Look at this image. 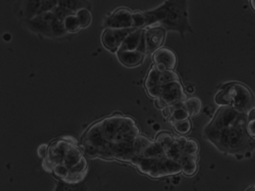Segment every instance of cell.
<instances>
[{"label":"cell","mask_w":255,"mask_h":191,"mask_svg":"<svg viewBox=\"0 0 255 191\" xmlns=\"http://www.w3.org/2000/svg\"><path fill=\"white\" fill-rule=\"evenodd\" d=\"M248 114L222 106L205 128L206 138L217 149L238 158L248 157L255 149V140L246 129Z\"/></svg>","instance_id":"obj_1"},{"label":"cell","mask_w":255,"mask_h":191,"mask_svg":"<svg viewBox=\"0 0 255 191\" xmlns=\"http://www.w3.org/2000/svg\"><path fill=\"white\" fill-rule=\"evenodd\" d=\"M188 1L168 0L154 9L146 11V27H161L168 31L178 32L184 38L185 33H192L188 20Z\"/></svg>","instance_id":"obj_2"},{"label":"cell","mask_w":255,"mask_h":191,"mask_svg":"<svg viewBox=\"0 0 255 191\" xmlns=\"http://www.w3.org/2000/svg\"><path fill=\"white\" fill-rule=\"evenodd\" d=\"M215 101L220 107H231L248 114L255 109L253 93L240 82H230L224 85L216 95Z\"/></svg>","instance_id":"obj_3"},{"label":"cell","mask_w":255,"mask_h":191,"mask_svg":"<svg viewBox=\"0 0 255 191\" xmlns=\"http://www.w3.org/2000/svg\"><path fill=\"white\" fill-rule=\"evenodd\" d=\"M132 163L141 173L154 179L174 176L182 173L181 165L168 158L167 156L156 159L135 157Z\"/></svg>","instance_id":"obj_4"},{"label":"cell","mask_w":255,"mask_h":191,"mask_svg":"<svg viewBox=\"0 0 255 191\" xmlns=\"http://www.w3.org/2000/svg\"><path fill=\"white\" fill-rule=\"evenodd\" d=\"M147 92L149 96L155 99L160 98L166 103L167 107L187 99V95L184 91L181 80L173 81L162 86H154L147 89Z\"/></svg>","instance_id":"obj_5"},{"label":"cell","mask_w":255,"mask_h":191,"mask_svg":"<svg viewBox=\"0 0 255 191\" xmlns=\"http://www.w3.org/2000/svg\"><path fill=\"white\" fill-rule=\"evenodd\" d=\"M56 20V17L51 11L39 14L25 22L29 30L35 33L46 37L53 38V27Z\"/></svg>","instance_id":"obj_6"},{"label":"cell","mask_w":255,"mask_h":191,"mask_svg":"<svg viewBox=\"0 0 255 191\" xmlns=\"http://www.w3.org/2000/svg\"><path fill=\"white\" fill-rule=\"evenodd\" d=\"M106 29L128 30L133 28V11L128 8H118L109 14L104 22Z\"/></svg>","instance_id":"obj_7"},{"label":"cell","mask_w":255,"mask_h":191,"mask_svg":"<svg viewBox=\"0 0 255 191\" xmlns=\"http://www.w3.org/2000/svg\"><path fill=\"white\" fill-rule=\"evenodd\" d=\"M178 80H181V78L175 71L167 70L166 72H159L153 64L151 69L147 73V77L145 81V87L147 90L154 86H162L169 82Z\"/></svg>","instance_id":"obj_8"},{"label":"cell","mask_w":255,"mask_h":191,"mask_svg":"<svg viewBox=\"0 0 255 191\" xmlns=\"http://www.w3.org/2000/svg\"><path fill=\"white\" fill-rule=\"evenodd\" d=\"M21 14L26 21L33 17L53 11L58 5V1H23Z\"/></svg>","instance_id":"obj_9"},{"label":"cell","mask_w":255,"mask_h":191,"mask_svg":"<svg viewBox=\"0 0 255 191\" xmlns=\"http://www.w3.org/2000/svg\"><path fill=\"white\" fill-rule=\"evenodd\" d=\"M134 29L118 30L107 28L102 34V43L106 48L112 53H117L126 38Z\"/></svg>","instance_id":"obj_10"},{"label":"cell","mask_w":255,"mask_h":191,"mask_svg":"<svg viewBox=\"0 0 255 191\" xmlns=\"http://www.w3.org/2000/svg\"><path fill=\"white\" fill-rule=\"evenodd\" d=\"M144 36L146 54L154 53L162 48L166 38V30L161 27H146Z\"/></svg>","instance_id":"obj_11"},{"label":"cell","mask_w":255,"mask_h":191,"mask_svg":"<svg viewBox=\"0 0 255 191\" xmlns=\"http://www.w3.org/2000/svg\"><path fill=\"white\" fill-rule=\"evenodd\" d=\"M153 60L159 72L174 71L178 63L176 53L167 47H162L153 53Z\"/></svg>","instance_id":"obj_12"},{"label":"cell","mask_w":255,"mask_h":191,"mask_svg":"<svg viewBox=\"0 0 255 191\" xmlns=\"http://www.w3.org/2000/svg\"><path fill=\"white\" fill-rule=\"evenodd\" d=\"M135 50H139L146 54L144 28L134 29L126 38L118 51H135Z\"/></svg>","instance_id":"obj_13"},{"label":"cell","mask_w":255,"mask_h":191,"mask_svg":"<svg viewBox=\"0 0 255 191\" xmlns=\"http://www.w3.org/2000/svg\"><path fill=\"white\" fill-rule=\"evenodd\" d=\"M53 191H103V185L99 180L92 181L87 176L83 182L76 185H70L62 181H58Z\"/></svg>","instance_id":"obj_14"},{"label":"cell","mask_w":255,"mask_h":191,"mask_svg":"<svg viewBox=\"0 0 255 191\" xmlns=\"http://www.w3.org/2000/svg\"><path fill=\"white\" fill-rule=\"evenodd\" d=\"M145 53L135 50V51H118L117 56L120 62L127 66V67L133 68L139 66L143 63L145 59Z\"/></svg>","instance_id":"obj_15"},{"label":"cell","mask_w":255,"mask_h":191,"mask_svg":"<svg viewBox=\"0 0 255 191\" xmlns=\"http://www.w3.org/2000/svg\"><path fill=\"white\" fill-rule=\"evenodd\" d=\"M82 157H83V155H82V152L78 148V146L76 145H73L67 151L65 158H64L63 164L70 169L75 165L77 164L80 161Z\"/></svg>","instance_id":"obj_16"},{"label":"cell","mask_w":255,"mask_h":191,"mask_svg":"<svg viewBox=\"0 0 255 191\" xmlns=\"http://www.w3.org/2000/svg\"><path fill=\"white\" fill-rule=\"evenodd\" d=\"M183 107L192 117L197 116L201 114L202 102L198 97H191L183 101Z\"/></svg>","instance_id":"obj_17"},{"label":"cell","mask_w":255,"mask_h":191,"mask_svg":"<svg viewBox=\"0 0 255 191\" xmlns=\"http://www.w3.org/2000/svg\"><path fill=\"white\" fill-rule=\"evenodd\" d=\"M198 154L188 156L181 163L182 173L187 176H192L198 170Z\"/></svg>","instance_id":"obj_18"},{"label":"cell","mask_w":255,"mask_h":191,"mask_svg":"<svg viewBox=\"0 0 255 191\" xmlns=\"http://www.w3.org/2000/svg\"><path fill=\"white\" fill-rule=\"evenodd\" d=\"M147 137L143 135H139L136 137L133 145V150H134L135 157H141L146 149L153 143Z\"/></svg>","instance_id":"obj_19"},{"label":"cell","mask_w":255,"mask_h":191,"mask_svg":"<svg viewBox=\"0 0 255 191\" xmlns=\"http://www.w3.org/2000/svg\"><path fill=\"white\" fill-rule=\"evenodd\" d=\"M87 1H81V0H65V1H58V5L63 7L66 9L76 13L79 10L86 8L88 9L89 5Z\"/></svg>","instance_id":"obj_20"},{"label":"cell","mask_w":255,"mask_h":191,"mask_svg":"<svg viewBox=\"0 0 255 191\" xmlns=\"http://www.w3.org/2000/svg\"><path fill=\"white\" fill-rule=\"evenodd\" d=\"M155 143L159 145L163 150V151L166 153L170 150V148L175 143V138L170 133L162 131V132L159 133L158 135L156 136Z\"/></svg>","instance_id":"obj_21"},{"label":"cell","mask_w":255,"mask_h":191,"mask_svg":"<svg viewBox=\"0 0 255 191\" xmlns=\"http://www.w3.org/2000/svg\"><path fill=\"white\" fill-rule=\"evenodd\" d=\"M64 26L66 31L70 33H76L82 29L76 14L67 17L64 21Z\"/></svg>","instance_id":"obj_22"},{"label":"cell","mask_w":255,"mask_h":191,"mask_svg":"<svg viewBox=\"0 0 255 191\" xmlns=\"http://www.w3.org/2000/svg\"><path fill=\"white\" fill-rule=\"evenodd\" d=\"M76 15L77 17L78 20H79L81 28H87L91 24L92 17H91V14L89 10L86 9V8L79 10V11L76 12Z\"/></svg>","instance_id":"obj_23"},{"label":"cell","mask_w":255,"mask_h":191,"mask_svg":"<svg viewBox=\"0 0 255 191\" xmlns=\"http://www.w3.org/2000/svg\"><path fill=\"white\" fill-rule=\"evenodd\" d=\"M133 28L143 29L146 27V17L144 12L133 11Z\"/></svg>","instance_id":"obj_24"},{"label":"cell","mask_w":255,"mask_h":191,"mask_svg":"<svg viewBox=\"0 0 255 191\" xmlns=\"http://www.w3.org/2000/svg\"><path fill=\"white\" fill-rule=\"evenodd\" d=\"M52 11H53V14H54L56 18L59 21L62 23H64V21H65L67 17L71 15H73V14H76V13L66 9V8H63V7L59 6V5H57Z\"/></svg>","instance_id":"obj_25"},{"label":"cell","mask_w":255,"mask_h":191,"mask_svg":"<svg viewBox=\"0 0 255 191\" xmlns=\"http://www.w3.org/2000/svg\"><path fill=\"white\" fill-rule=\"evenodd\" d=\"M88 162L84 156L77 164L69 169L70 174H81V173H88Z\"/></svg>","instance_id":"obj_26"},{"label":"cell","mask_w":255,"mask_h":191,"mask_svg":"<svg viewBox=\"0 0 255 191\" xmlns=\"http://www.w3.org/2000/svg\"><path fill=\"white\" fill-rule=\"evenodd\" d=\"M246 129L249 135L255 140V109L252 110L248 114Z\"/></svg>","instance_id":"obj_27"},{"label":"cell","mask_w":255,"mask_h":191,"mask_svg":"<svg viewBox=\"0 0 255 191\" xmlns=\"http://www.w3.org/2000/svg\"><path fill=\"white\" fill-rule=\"evenodd\" d=\"M175 130L181 134H188L192 129V123L189 119L185 121H178L175 124Z\"/></svg>","instance_id":"obj_28"},{"label":"cell","mask_w":255,"mask_h":191,"mask_svg":"<svg viewBox=\"0 0 255 191\" xmlns=\"http://www.w3.org/2000/svg\"><path fill=\"white\" fill-rule=\"evenodd\" d=\"M198 150H199V146L198 143L195 140L189 139L184 148L183 152L186 155H195L198 154Z\"/></svg>","instance_id":"obj_29"},{"label":"cell","mask_w":255,"mask_h":191,"mask_svg":"<svg viewBox=\"0 0 255 191\" xmlns=\"http://www.w3.org/2000/svg\"><path fill=\"white\" fill-rule=\"evenodd\" d=\"M53 173L56 178L60 179V181H63L69 174V169L63 163L58 164L53 168Z\"/></svg>","instance_id":"obj_30"},{"label":"cell","mask_w":255,"mask_h":191,"mask_svg":"<svg viewBox=\"0 0 255 191\" xmlns=\"http://www.w3.org/2000/svg\"><path fill=\"white\" fill-rule=\"evenodd\" d=\"M49 146L47 144H41L37 148V153L40 159H44L48 153Z\"/></svg>","instance_id":"obj_31"},{"label":"cell","mask_w":255,"mask_h":191,"mask_svg":"<svg viewBox=\"0 0 255 191\" xmlns=\"http://www.w3.org/2000/svg\"><path fill=\"white\" fill-rule=\"evenodd\" d=\"M155 105H156V108H159V109L164 110L165 108H167V105H166V103L162 101L160 98H156V101H155Z\"/></svg>","instance_id":"obj_32"},{"label":"cell","mask_w":255,"mask_h":191,"mask_svg":"<svg viewBox=\"0 0 255 191\" xmlns=\"http://www.w3.org/2000/svg\"><path fill=\"white\" fill-rule=\"evenodd\" d=\"M251 6H252V9L255 11V0H252L250 1Z\"/></svg>","instance_id":"obj_33"},{"label":"cell","mask_w":255,"mask_h":191,"mask_svg":"<svg viewBox=\"0 0 255 191\" xmlns=\"http://www.w3.org/2000/svg\"><path fill=\"white\" fill-rule=\"evenodd\" d=\"M246 191H255V188H249V189L246 190Z\"/></svg>","instance_id":"obj_34"},{"label":"cell","mask_w":255,"mask_h":191,"mask_svg":"<svg viewBox=\"0 0 255 191\" xmlns=\"http://www.w3.org/2000/svg\"></svg>","instance_id":"obj_35"}]
</instances>
